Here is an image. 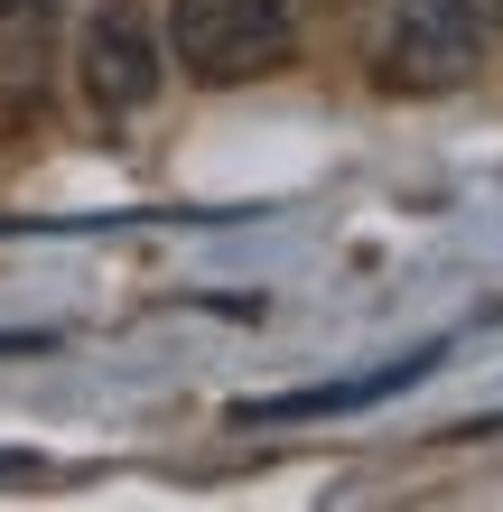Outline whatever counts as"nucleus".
Returning <instances> with one entry per match:
<instances>
[{
  "label": "nucleus",
  "instance_id": "f03ea898",
  "mask_svg": "<svg viewBox=\"0 0 503 512\" xmlns=\"http://www.w3.org/2000/svg\"><path fill=\"white\" fill-rule=\"evenodd\" d=\"M168 28L150 0H94V10L75 19V94L94 122H140V112H159L168 94Z\"/></svg>",
  "mask_w": 503,
  "mask_h": 512
},
{
  "label": "nucleus",
  "instance_id": "39448f33",
  "mask_svg": "<svg viewBox=\"0 0 503 512\" xmlns=\"http://www.w3.org/2000/svg\"><path fill=\"white\" fill-rule=\"evenodd\" d=\"M438 364V345H410L401 364H382V373H345V382H317V391H280V401H252L243 419L252 429H299V419H336V410H373V401H392L401 382H420Z\"/></svg>",
  "mask_w": 503,
  "mask_h": 512
},
{
  "label": "nucleus",
  "instance_id": "7ed1b4c3",
  "mask_svg": "<svg viewBox=\"0 0 503 512\" xmlns=\"http://www.w3.org/2000/svg\"><path fill=\"white\" fill-rule=\"evenodd\" d=\"M159 28H168V56L196 84H252V75L289 66L299 0H168Z\"/></svg>",
  "mask_w": 503,
  "mask_h": 512
},
{
  "label": "nucleus",
  "instance_id": "423d86ee",
  "mask_svg": "<svg viewBox=\"0 0 503 512\" xmlns=\"http://www.w3.org/2000/svg\"><path fill=\"white\" fill-rule=\"evenodd\" d=\"M38 345H47V336H0V354H38Z\"/></svg>",
  "mask_w": 503,
  "mask_h": 512
},
{
  "label": "nucleus",
  "instance_id": "20e7f679",
  "mask_svg": "<svg viewBox=\"0 0 503 512\" xmlns=\"http://www.w3.org/2000/svg\"><path fill=\"white\" fill-rule=\"evenodd\" d=\"M56 28H66V0H0V131L38 122L56 84Z\"/></svg>",
  "mask_w": 503,
  "mask_h": 512
},
{
  "label": "nucleus",
  "instance_id": "0eeeda50",
  "mask_svg": "<svg viewBox=\"0 0 503 512\" xmlns=\"http://www.w3.org/2000/svg\"><path fill=\"white\" fill-rule=\"evenodd\" d=\"M0 475H28V457H19V447H0Z\"/></svg>",
  "mask_w": 503,
  "mask_h": 512
},
{
  "label": "nucleus",
  "instance_id": "6e6552de",
  "mask_svg": "<svg viewBox=\"0 0 503 512\" xmlns=\"http://www.w3.org/2000/svg\"><path fill=\"white\" fill-rule=\"evenodd\" d=\"M494 19H503V0H494Z\"/></svg>",
  "mask_w": 503,
  "mask_h": 512
},
{
  "label": "nucleus",
  "instance_id": "f257e3e1",
  "mask_svg": "<svg viewBox=\"0 0 503 512\" xmlns=\"http://www.w3.org/2000/svg\"><path fill=\"white\" fill-rule=\"evenodd\" d=\"M494 0H364V66L392 94H466L494 66Z\"/></svg>",
  "mask_w": 503,
  "mask_h": 512
}]
</instances>
